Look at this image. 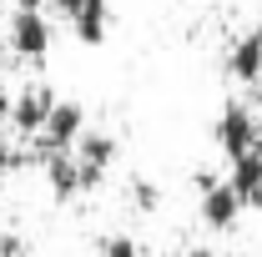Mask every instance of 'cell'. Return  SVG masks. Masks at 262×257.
Masks as SVG:
<instances>
[{"label":"cell","instance_id":"obj_1","mask_svg":"<svg viewBox=\"0 0 262 257\" xmlns=\"http://www.w3.org/2000/svg\"><path fill=\"white\" fill-rule=\"evenodd\" d=\"M212 136H217V146H222L227 161H237L242 152L262 146V126H257V116H252L247 101H227L222 116H217V126H212Z\"/></svg>","mask_w":262,"mask_h":257},{"label":"cell","instance_id":"obj_2","mask_svg":"<svg viewBox=\"0 0 262 257\" xmlns=\"http://www.w3.org/2000/svg\"><path fill=\"white\" fill-rule=\"evenodd\" d=\"M5 40H10V51H15L20 61H46V56H51V15H46V10L15 5Z\"/></svg>","mask_w":262,"mask_h":257},{"label":"cell","instance_id":"obj_3","mask_svg":"<svg viewBox=\"0 0 262 257\" xmlns=\"http://www.w3.org/2000/svg\"><path fill=\"white\" fill-rule=\"evenodd\" d=\"M51 10L71 20V35L81 46H106V35H111V5L106 0H51Z\"/></svg>","mask_w":262,"mask_h":257},{"label":"cell","instance_id":"obj_4","mask_svg":"<svg viewBox=\"0 0 262 257\" xmlns=\"http://www.w3.org/2000/svg\"><path fill=\"white\" fill-rule=\"evenodd\" d=\"M81 131H86V106L81 101H61L51 106V116H46V126H40V146L46 152H71L76 141H81Z\"/></svg>","mask_w":262,"mask_h":257},{"label":"cell","instance_id":"obj_5","mask_svg":"<svg viewBox=\"0 0 262 257\" xmlns=\"http://www.w3.org/2000/svg\"><path fill=\"white\" fill-rule=\"evenodd\" d=\"M196 212H202V222L212 227V232H232V227L242 222V202L232 192L227 182H202V202H196Z\"/></svg>","mask_w":262,"mask_h":257},{"label":"cell","instance_id":"obj_6","mask_svg":"<svg viewBox=\"0 0 262 257\" xmlns=\"http://www.w3.org/2000/svg\"><path fill=\"white\" fill-rule=\"evenodd\" d=\"M51 106H56V91L51 86H26L20 96H10V126L26 131V136H40Z\"/></svg>","mask_w":262,"mask_h":257},{"label":"cell","instance_id":"obj_7","mask_svg":"<svg viewBox=\"0 0 262 257\" xmlns=\"http://www.w3.org/2000/svg\"><path fill=\"white\" fill-rule=\"evenodd\" d=\"M227 187L237 192L242 212H262V146H252V152H242V157L232 161Z\"/></svg>","mask_w":262,"mask_h":257},{"label":"cell","instance_id":"obj_8","mask_svg":"<svg viewBox=\"0 0 262 257\" xmlns=\"http://www.w3.org/2000/svg\"><path fill=\"white\" fill-rule=\"evenodd\" d=\"M227 76L237 86H257L262 81V31H242L227 51Z\"/></svg>","mask_w":262,"mask_h":257},{"label":"cell","instance_id":"obj_9","mask_svg":"<svg viewBox=\"0 0 262 257\" xmlns=\"http://www.w3.org/2000/svg\"><path fill=\"white\" fill-rule=\"evenodd\" d=\"M101 257H141V242L131 232H111V237H101Z\"/></svg>","mask_w":262,"mask_h":257},{"label":"cell","instance_id":"obj_10","mask_svg":"<svg viewBox=\"0 0 262 257\" xmlns=\"http://www.w3.org/2000/svg\"><path fill=\"white\" fill-rule=\"evenodd\" d=\"M131 202H136L141 212H157V182H146V177L131 182Z\"/></svg>","mask_w":262,"mask_h":257},{"label":"cell","instance_id":"obj_11","mask_svg":"<svg viewBox=\"0 0 262 257\" xmlns=\"http://www.w3.org/2000/svg\"><path fill=\"white\" fill-rule=\"evenodd\" d=\"M10 166H15V152H10V141H5V131H0V182L10 177Z\"/></svg>","mask_w":262,"mask_h":257},{"label":"cell","instance_id":"obj_12","mask_svg":"<svg viewBox=\"0 0 262 257\" xmlns=\"http://www.w3.org/2000/svg\"><path fill=\"white\" fill-rule=\"evenodd\" d=\"M0 257H20V237H0Z\"/></svg>","mask_w":262,"mask_h":257},{"label":"cell","instance_id":"obj_13","mask_svg":"<svg viewBox=\"0 0 262 257\" xmlns=\"http://www.w3.org/2000/svg\"><path fill=\"white\" fill-rule=\"evenodd\" d=\"M187 257H222L217 247H187Z\"/></svg>","mask_w":262,"mask_h":257}]
</instances>
